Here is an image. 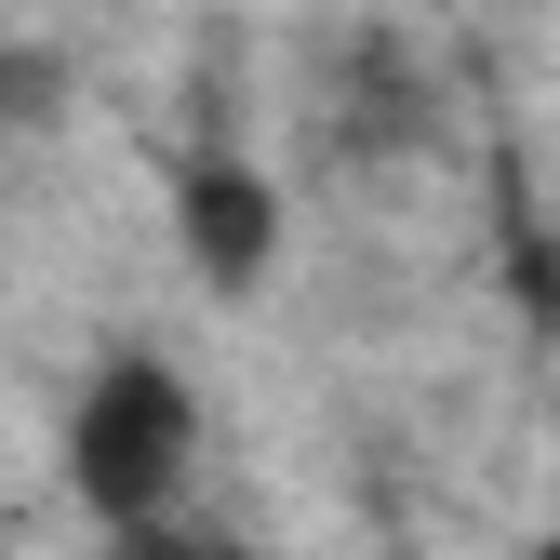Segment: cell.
Segmentation results:
<instances>
[{
    "label": "cell",
    "instance_id": "7a4b0ae2",
    "mask_svg": "<svg viewBox=\"0 0 560 560\" xmlns=\"http://www.w3.org/2000/svg\"><path fill=\"white\" fill-rule=\"evenodd\" d=\"M174 241H187V267L214 280V294H254L280 267V187L254 161H228V148H200L174 174Z\"/></svg>",
    "mask_w": 560,
    "mask_h": 560
},
{
    "label": "cell",
    "instance_id": "5b68a950",
    "mask_svg": "<svg viewBox=\"0 0 560 560\" xmlns=\"http://www.w3.org/2000/svg\"><path fill=\"white\" fill-rule=\"evenodd\" d=\"M534 560H560V534H547V547H534Z\"/></svg>",
    "mask_w": 560,
    "mask_h": 560
},
{
    "label": "cell",
    "instance_id": "3957f363",
    "mask_svg": "<svg viewBox=\"0 0 560 560\" xmlns=\"http://www.w3.org/2000/svg\"><path fill=\"white\" fill-rule=\"evenodd\" d=\"M120 560H254V547L214 534V521H187V508H161V521H133V534H120Z\"/></svg>",
    "mask_w": 560,
    "mask_h": 560
},
{
    "label": "cell",
    "instance_id": "6da1fadb",
    "mask_svg": "<svg viewBox=\"0 0 560 560\" xmlns=\"http://www.w3.org/2000/svg\"><path fill=\"white\" fill-rule=\"evenodd\" d=\"M187 454H200V400L174 387V361H107L67 400V480H81V508L120 521V534L187 494Z\"/></svg>",
    "mask_w": 560,
    "mask_h": 560
},
{
    "label": "cell",
    "instance_id": "277c9868",
    "mask_svg": "<svg viewBox=\"0 0 560 560\" xmlns=\"http://www.w3.org/2000/svg\"><path fill=\"white\" fill-rule=\"evenodd\" d=\"M54 94H67V67H54V54H0V120H40Z\"/></svg>",
    "mask_w": 560,
    "mask_h": 560
}]
</instances>
